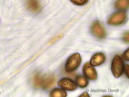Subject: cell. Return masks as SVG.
Returning <instances> with one entry per match:
<instances>
[{
	"label": "cell",
	"instance_id": "cell-2",
	"mask_svg": "<svg viewBox=\"0 0 129 97\" xmlns=\"http://www.w3.org/2000/svg\"><path fill=\"white\" fill-rule=\"evenodd\" d=\"M124 64L122 59L119 56H115L112 61L111 67L114 77L116 78L120 77L124 72Z\"/></svg>",
	"mask_w": 129,
	"mask_h": 97
},
{
	"label": "cell",
	"instance_id": "cell-4",
	"mask_svg": "<svg viewBox=\"0 0 129 97\" xmlns=\"http://www.w3.org/2000/svg\"><path fill=\"white\" fill-rule=\"evenodd\" d=\"M91 30L92 34L98 38L103 39L106 36V32L104 27L98 21H95L92 23Z\"/></svg>",
	"mask_w": 129,
	"mask_h": 97
},
{
	"label": "cell",
	"instance_id": "cell-5",
	"mask_svg": "<svg viewBox=\"0 0 129 97\" xmlns=\"http://www.w3.org/2000/svg\"><path fill=\"white\" fill-rule=\"evenodd\" d=\"M82 70L84 76L87 79L91 80H95L97 78L98 74L96 70L89 62L84 64Z\"/></svg>",
	"mask_w": 129,
	"mask_h": 97
},
{
	"label": "cell",
	"instance_id": "cell-6",
	"mask_svg": "<svg viewBox=\"0 0 129 97\" xmlns=\"http://www.w3.org/2000/svg\"><path fill=\"white\" fill-rule=\"evenodd\" d=\"M58 84L62 88L69 91H73L77 88L76 82L69 78H64L61 79L59 81Z\"/></svg>",
	"mask_w": 129,
	"mask_h": 97
},
{
	"label": "cell",
	"instance_id": "cell-7",
	"mask_svg": "<svg viewBox=\"0 0 129 97\" xmlns=\"http://www.w3.org/2000/svg\"><path fill=\"white\" fill-rule=\"evenodd\" d=\"M106 60V57L104 53L101 52L96 53L91 57L90 63L93 66H98L104 63Z\"/></svg>",
	"mask_w": 129,
	"mask_h": 97
},
{
	"label": "cell",
	"instance_id": "cell-9",
	"mask_svg": "<svg viewBox=\"0 0 129 97\" xmlns=\"http://www.w3.org/2000/svg\"><path fill=\"white\" fill-rule=\"evenodd\" d=\"M57 79L55 76L51 75L44 79L42 85L43 88L45 89H48L51 87L56 83Z\"/></svg>",
	"mask_w": 129,
	"mask_h": 97
},
{
	"label": "cell",
	"instance_id": "cell-8",
	"mask_svg": "<svg viewBox=\"0 0 129 97\" xmlns=\"http://www.w3.org/2000/svg\"><path fill=\"white\" fill-rule=\"evenodd\" d=\"M26 7L30 11L34 13L39 12L41 7L39 0H26Z\"/></svg>",
	"mask_w": 129,
	"mask_h": 97
},
{
	"label": "cell",
	"instance_id": "cell-12",
	"mask_svg": "<svg viewBox=\"0 0 129 97\" xmlns=\"http://www.w3.org/2000/svg\"><path fill=\"white\" fill-rule=\"evenodd\" d=\"M129 6V0H118L115 4V8L120 10L125 9Z\"/></svg>",
	"mask_w": 129,
	"mask_h": 97
},
{
	"label": "cell",
	"instance_id": "cell-14",
	"mask_svg": "<svg viewBox=\"0 0 129 97\" xmlns=\"http://www.w3.org/2000/svg\"><path fill=\"white\" fill-rule=\"evenodd\" d=\"M73 4L78 6H82L86 4L89 0H70Z\"/></svg>",
	"mask_w": 129,
	"mask_h": 97
},
{
	"label": "cell",
	"instance_id": "cell-13",
	"mask_svg": "<svg viewBox=\"0 0 129 97\" xmlns=\"http://www.w3.org/2000/svg\"><path fill=\"white\" fill-rule=\"evenodd\" d=\"M44 79L39 74H37L35 77L34 80V85L35 87L38 88L42 86Z\"/></svg>",
	"mask_w": 129,
	"mask_h": 97
},
{
	"label": "cell",
	"instance_id": "cell-11",
	"mask_svg": "<svg viewBox=\"0 0 129 97\" xmlns=\"http://www.w3.org/2000/svg\"><path fill=\"white\" fill-rule=\"evenodd\" d=\"M67 95L66 91L59 88L54 89L51 91L50 94V96L52 97H66Z\"/></svg>",
	"mask_w": 129,
	"mask_h": 97
},
{
	"label": "cell",
	"instance_id": "cell-18",
	"mask_svg": "<svg viewBox=\"0 0 129 97\" xmlns=\"http://www.w3.org/2000/svg\"><path fill=\"white\" fill-rule=\"evenodd\" d=\"M89 94L87 92H85L82 94L80 95L79 97H90Z\"/></svg>",
	"mask_w": 129,
	"mask_h": 97
},
{
	"label": "cell",
	"instance_id": "cell-19",
	"mask_svg": "<svg viewBox=\"0 0 129 97\" xmlns=\"http://www.w3.org/2000/svg\"><path fill=\"white\" fill-rule=\"evenodd\" d=\"M105 96V97H111V96H110V95H109V96H108V95H107V96Z\"/></svg>",
	"mask_w": 129,
	"mask_h": 97
},
{
	"label": "cell",
	"instance_id": "cell-1",
	"mask_svg": "<svg viewBox=\"0 0 129 97\" xmlns=\"http://www.w3.org/2000/svg\"><path fill=\"white\" fill-rule=\"evenodd\" d=\"M82 59L79 53L73 54L67 59L65 65V69L68 72H70L76 70L81 63Z\"/></svg>",
	"mask_w": 129,
	"mask_h": 97
},
{
	"label": "cell",
	"instance_id": "cell-16",
	"mask_svg": "<svg viewBox=\"0 0 129 97\" xmlns=\"http://www.w3.org/2000/svg\"><path fill=\"white\" fill-rule=\"evenodd\" d=\"M124 71L126 76L129 78V66L128 64H126L125 66Z\"/></svg>",
	"mask_w": 129,
	"mask_h": 97
},
{
	"label": "cell",
	"instance_id": "cell-17",
	"mask_svg": "<svg viewBox=\"0 0 129 97\" xmlns=\"http://www.w3.org/2000/svg\"><path fill=\"white\" fill-rule=\"evenodd\" d=\"M129 37L128 32H126L124 34L123 37V39L124 41L128 43Z\"/></svg>",
	"mask_w": 129,
	"mask_h": 97
},
{
	"label": "cell",
	"instance_id": "cell-15",
	"mask_svg": "<svg viewBox=\"0 0 129 97\" xmlns=\"http://www.w3.org/2000/svg\"><path fill=\"white\" fill-rule=\"evenodd\" d=\"M122 59L126 61H129V49L128 48L123 54L122 56Z\"/></svg>",
	"mask_w": 129,
	"mask_h": 97
},
{
	"label": "cell",
	"instance_id": "cell-10",
	"mask_svg": "<svg viewBox=\"0 0 129 97\" xmlns=\"http://www.w3.org/2000/svg\"><path fill=\"white\" fill-rule=\"evenodd\" d=\"M76 81L78 87L81 88L86 87L89 84L88 80L83 75L78 76L76 78Z\"/></svg>",
	"mask_w": 129,
	"mask_h": 97
},
{
	"label": "cell",
	"instance_id": "cell-3",
	"mask_svg": "<svg viewBox=\"0 0 129 97\" xmlns=\"http://www.w3.org/2000/svg\"><path fill=\"white\" fill-rule=\"evenodd\" d=\"M126 18V12L122 11L116 12L112 14L109 18L107 23L110 25L117 26L124 23Z\"/></svg>",
	"mask_w": 129,
	"mask_h": 97
}]
</instances>
